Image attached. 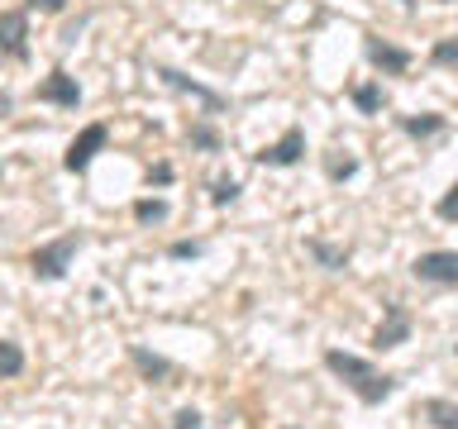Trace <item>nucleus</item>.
<instances>
[{"instance_id":"obj_1","label":"nucleus","mask_w":458,"mask_h":429,"mask_svg":"<svg viewBox=\"0 0 458 429\" xmlns=\"http://www.w3.org/2000/svg\"><path fill=\"white\" fill-rule=\"evenodd\" d=\"M325 367L335 372V377L349 386V391L363 400V406H382L386 396L396 391V377H386V372H377L368 363V358L358 353H344V349H325Z\"/></svg>"},{"instance_id":"obj_2","label":"nucleus","mask_w":458,"mask_h":429,"mask_svg":"<svg viewBox=\"0 0 458 429\" xmlns=\"http://www.w3.org/2000/svg\"><path fill=\"white\" fill-rule=\"evenodd\" d=\"M77 248H81V234H63V239L43 243V248L29 253V272H34L38 282L67 277V267H72V257H77Z\"/></svg>"},{"instance_id":"obj_3","label":"nucleus","mask_w":458,"mask_h":429,"mask_svg":"<svg viewBox=\"0 0 458 429\" xmlns=\"http://www.w3.org/2000/svg\"><path fill=\"white\" fill-rule=\"evenodd\" d=\"M411 277L415 282H429V286H458V253H420L411 263Z\"/></svg>"},{"instance_id":"obj_4","label":"nucleus","mask_w":458,"mask_h":429,"mask_svg":"<svg viewBox=\"0 0 458 429\" xmlns=\"http://www.w3.org/2000/svg\"><path fill=\"white\" fill-rule=\"evenodd\" d=\"M106 139H110V129L106 124H86L77 139H72V148H67V157H63V167L67 172H86L91 167V157L106 148Z\"/></svg>"},{"instance_id":"obj_5","label":"nucleus","mask_w":458,"mask_h":429,"mask_svg":"<svg viewBox=\"0 0 458 429\" xmlns=\"http://www.w3.org/2000/svg\"><path fill=\"white\" fill-rule=\"evenodd\" d=\"M301 153H306V129H286L277 143H267L263 153H253V163H263V167H296Z\"/></svg>"},{"instance_id":"obj_6","label":"nucleus","mask_w":458,"mask_h":429,"mask_svg":"<svg viewBox=\"0 0 458 429\" xmlns=\"http://www.w3.org/2000/svg\"><path fill=\"white\" fill-rule=\"evenodd\" d=\"M38 100H43V105L77 110V105H81V86H77V77H67V72L57 67V72H48V77L38 81Z\"/></svg>"},{"instance_id":"obj_7","label":"nucleus","mask_w":458,"mask_h":429,"mask_svg":"<svg viewBox=\"0 0 458 429\" xmlns=\"http://www.w3.org/2000/svg\"><path fill=\"white\" fill-rule=\"evenodd\" d=\"M382 310H386V320L377 324V334H372V349H377V353H386V349H396V343L411 339V315L401 310L396 300H386Z\"/></svg>"},{"instance_id":"obj_8","label":"nucleus","mask_w":458,"mask_h":429,"mask_svg":"<svg viewBox=\"0 0 458 429\" xmlns=\"http://www.w3.org/2000/svg\"><path fill=\"white\" fill-rule=\"evenodd\" d=\"M363 53H368L372 67L386 72V77H401V72L411 67V53H406V48H396V43H386V38H372V34H368V43H363Z\"/></svg>"},{"instance_id":"obj_9","label":"nucleus","mask_w":458,"mask_h":429,"mask_svg":"<svg viewBox=\"0 0 458 429\" xmlns=\"http://www.w3.org/2000/svg\"><path fill=\"white\" fill-rule=\"evenodd\" d=\"M0 34H5V53L14 63H24L29 57V43H24V10H5V20H0Z\"/></svg>"},{"instance_id":"obj_10","label":"nucleus","mask_w":458,"mask_h":429,"mask_svg":"<svg viewBox=\"0 0 458 429\" xmlns=\"http://www.w3.org/2000/svg\"><path fill=\"white\" fill-rule=\"evenodd\" d=\"M157 77H163L167 86H177V91H186V96H196L200 105H210V110H225V100L215 96V91H206L200 81H191V77H182V72H172V67H157Z\"/></svg>"},{"instance_id":"obj_11","label":"nucleus","mask_w":458,"mask_h":429,"mask_svg":"<svg viewBox=\"0 0 458 429\" xmlns=\"http://www.w3.org/2000/svg\"><path fill=\"white\" fill-rule=\"evenodd\" d=\"M129 358H134V367H139L148 382H167V377H172V363H167V358H157V353H148V349H139V343L129 349Z\"/></svg>"},{"instance_id":"obj_12","label":"nucleus","mask_w":458,"mask_h":429,"mask_svg":"<svg viewBox=\"0 0 458 429\" xmlns=\"http://www.w3.org/2000/svg\"><path fill=\"white\" fill-rule=\"evenodd\" d=\"M306 248H310L315 263L329 267V272H344V267H349V248H335V243H325V239H310Z\"/></svg>"},{"instance_id":"obj_13","label":"nucleus","mask_w":458,"mask_h":429,"mask_svg":"<svg viewBox=\"0 0 458 429\" xmlns=\"http://www.w3.org/2000/svg\"><path fill=\"white\" fill-rule=\"evenodd\" d=\"M420 410H425V420H429V425H439V429H458V406H454V400L429 396Z\"/></svg>"},{"instance_id":"obj_14","label":"nucleus","mask_w":458,"mask_h":429,"mask_svg":"<svg viewBox=\"0 0 458 429\" xmlns=\"http://www.w3.org/2000/svg\"><path fill=\"white\" fill-rule=\"evenodd\" d=\"M401 129L415 134V139H429V134L444 129V114H401Z\"/></svg>"},{"instance_id":"obj_15","label":"nucleus","mask_w":458,"mask_h":429,"mask_svg":"<svg viewBox=\"0 0 458 429\" xmlns=\"http://www.w3.org/2000/svg\"><path fill=\"white\" fill-rule=\"evenodd\" d=\"M0 372H5V382H14L24 372V353H20V343H14V339L0 343Z\"/></svg>"},{"instance_id":"obj_16","label":"nucleus","mask_w":458,"mask_h":429,"mask_svg":"<svg viewBox=\"0 0 458 429\" xmlns=\"http://www.w3.org/2000/svg\"><path fill=\"white\" fill-rule=\"evenodd\" d=\"M353 105L363 110V114H377L382 110V86H372V81L368 86H353Z\"/></svg>"},{"instance_id":"obj_17","label":"nucleus","mask_w":458,"mask_h":429,"mask_svg":"<svg viewBox=\"0 0 458 429\" xmlns=\"http://www.w3.org/2000/svg\"><path fill=\"white\" fill-rule=\"evenodd\" d=\"M134 220H139V224H163V220H167V200H139V206H134Z\"/></svg>"},{"instance_id":"obj_18","label":"nucleus","mask_w":458,"mask_h":429,"mask_svg":"<svg viewBox=\"0 0 458 429\" xmlns=\"http://www.w3.org/2000/svg\"><path fill=\"white\" fill-rule=\"evenodd\" d=\"M429 57H435V67H458V38H439Z\"/></svg>"},{"instance_id":"obj_19","label":"nucleus","mask_w":458,"mask_h":429,"mask_svg":"<svg viewBox=\"0 0 458 429\" xmlns=\"http://www.w3.org/2000/svg\"><path fill=\"white\" fill-rule=\"evenodd\" d=\"M325 172H329V181H349L353 172H358V163H353V157H329Z\"/></svg>"},{"instance_id":"obj_20","label":"nucleus","mask_w":458,"mask_h":429,"mask_svg":"<svg viewBox=\"0 0 458 429\" xmlns=\"http://www.w3.org/2000/svg\"><path fill=\"white\" fill-rule=\"evenodd\" d=\"M191 143H196V148H206V153H220V134H215L210 124H196L191 129Z\"/></svg>"},{"instance_id":"obj_21","label":"nucleus","mask_w":458,"mask_h":429,"mask_svg":"<svg viewBox=\"0 0 458 429\" xmlns=\"http://www.w3.org/2000/svg\"><path fill=\"white\" fill-rule=\"evenodd\" d=\"M435 210H439V220H454V224H458V186H449V191L439 196Z\"/></svg>"},{"instance_id":"obj_22","label":"nucleus","mask_w":458,"mask_h":429,"mask_svg":"<svg viewBox=\"0 0 458 429\" xmlns=\"http://www.w3.org/2000/svg\"><path fill=\"white\" fill-rule=\"evenodd\" d=\"M210 200H215V206H229V200H239V181H215Z\"/></svg>"},{"instance_id":"obj_23","label":"nucleus","mask_w":458,"mask_h":429,"mask_svg":"<svg viewBox=\"0 0 458 429\" xmlns=\"http://www.w3.org/2000/svg\"><path fill=\"white\" fill-rule=\"evenodd\" d=\"M172 429H206V420H200V415H196L191 406H186V410L172 415Z\"/></svg>"},{"instance_id":"obj_24","label":"nucleus","mask_w":458,"mask_h":429,"mask_svg":"<svg viewBox=\"0 0 458 429\" xmlns=\"http://www.w3.org/2000/svg\"><path fill=\"white\" fill-rule=\"evenodd\" d=\"M206 248H200V243H172V257H200Z\"/></svg>"},{"instance_id":"obj_25","label":"nucleus","mask_w":458,"mask_h":429,"mask_svg":"<svg viewBox=\"0 0 458 429\" xmlns=\"http://www.w3.org/2000/svg\"><path fill=\"white\" fill-rule=\"evenodd\" d=\"M29 10H48V14H57V10H63V0H29Z\"/></svg>"},{"instance_id":"obj_26","label":"nucleus","mask_w":458,"mask_h":429,"mask_svg":"<svg viewBox=\"0 0 458 429\" xmlns=\"http://www.w3.org/2000/svg\"><path fill=\"white\" fill-rule=\"evenodd\" d=\"M153 181H157V186H167V181H172V167H167V163H157V167H153Z\"/></svg>"},{"instance_id":"obj_27","label":"nucleus","mask_w":458,"mask_h":429,"mask_svg":"<svg viewBox=\"0 0 458 429\" xmlns=\"http://www.w3.org/2000/svg\"><path fill=\"white\" fill-rule=\"evenodd\" d=\"M406 5H415V0H406Z\"/></svg>"}]
</instances>
